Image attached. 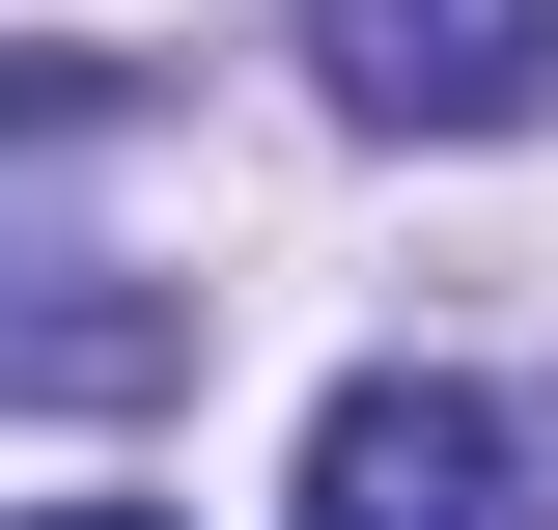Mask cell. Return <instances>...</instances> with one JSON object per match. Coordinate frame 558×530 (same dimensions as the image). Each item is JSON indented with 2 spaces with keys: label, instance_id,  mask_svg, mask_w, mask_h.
Listing matches in <instances>:
<instances>
[{
  "label": "cell",
  "instance_id": "obj_5",
  "mask_svg": "<svg viewBox=\"0 0 558 530\" xmlns=\"http://www.w3.org/2000/svg\"><path fill=\"white\" fill-rule=\"evenodd\" d=\"M28 530H168V503H28Z\"/></svg>",
  "mask_w": 558,
  "mask_h": 530
},
{
  "label": "cell",
  "instance_id": "obj_3",
  "mask_svg": "<svg viewBox=\"0 0 558 530\" xmlns=\"http://www.w3.org/2000/svg\"><path fill=\"white\" fill-rule=\"evenodd\" d=\"M196 363V279H112V252H0V392H168Z\"/></svg>",
  "mask_w": 558,
  "mask_h": 530
},
{
  "label": "cell",
  "instance_id": "obj_2",
  "mask_svg": "<svg viewBox=\"0 0 558 530\" xmlns=\"http://www.w3.org/2000/svg\"><path fill=\"white\" fill-rule=\"evenodd\" d=\"M307 84L363 140H531L558 112V0H307Z\"/></svg>",
  "mask_w": 558,
  "mask_h": 530
},
{
  "label": "cell",
  "instance_id": "obj_1",
  "mask_svg": "<svg viewBox=\"0 0 558 530\" xmlns=\"http://www.w3.org/2000/svg\"><path fill=\"white\" fill-rule=\"evenodd\" d=\"M307 530H558V503H531V419L475 363H363L307 419Z\"/></svg>",
  "mask_w": 558,
  "mask_h": 530
},
{
  "label": "cell",
  "instance_id": "obj_4",
  "mask_svg": "<svg viewBox=\"0 0 558 530\" xmlns=\"http://www.w3.org/2000/svg\"><path fill=\"white\" fill-rule=\"evenodd\" d=\"M57 112H112V57H57V28H28V57H0V140H57Z\"/></svg>",
  "mask_w": 558,
  "mask_h": 530
}]
</instances>
